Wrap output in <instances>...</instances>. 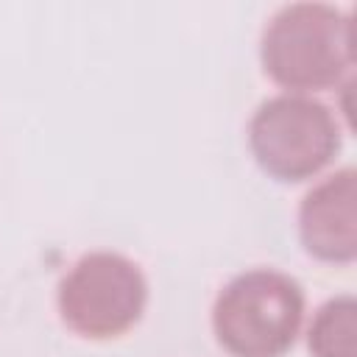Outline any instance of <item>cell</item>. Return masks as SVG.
Masks as SVG:
<instances>
[{
    "label": "cell",
    "instance_id": "2",
    "mask_svg": "<svg viewBox=\"0 0 357 357\" xmlns=\"http://www.w3.org/2000/svg\"><path fill=\"white\" fill-rule=\"evenodd\" d=\"M304 290L276 268L231 276L212 304V332L231 357H284L304 326Z\"/></svg>",
    "mask_w": 357,
    "mask_h": 357
},
{
    "label": "cell",
    "instance_id": "1",
    "mask_svg": "<svg viewBox=\"0 0 357 357\" xmlns=\"http://www.w3.org/2000/svg\"><path fill=\"white\" fill-rule=\"evenodd\" d=\"M259 64L290 95H315L349 84L354 67L351 17L329 3L282 6L262 28Z\"/></svg>",
    "mask_w": 357,
    "mask_h": 357
},
{
    "label": "cell",
    "instance_id": "3",
    "mask_svg": "<svg viewBox=\"0 0 357 357\" xmlns=\"http://www.w3.org/2000/svg\"><path fill=\"white\" fill-rule=\"evenodd\" d=\"M343 128L315 95L279 92L262 100L248 120V151L262 173L298 184L324 173L337 156Z\"/></svg>",
    "mask_w": 357,
    "mask_h": 357
},
{
    "label": "cell",
    "instance_id": "4",
    "mask_svg": "<svg viewBox=\"0 0 357 357\" xmlns=\"http://www.w3.org/2000/svg\"><path fill=\"white\" fill-rule=\"evenodd\" d=\"M56 307L61 324L78 337L114 340L142 321L148 279L126 254L89 251L61 276Z\"/></svg>",
    "mask_w": 357,
    "mask_h": 357
},
{
    "label": "cell",
    "instance_id": "6",
    "mask_svg": "<svg viewBox=\"0 0 357 357\" xmlns=\"http://www.w3.org/2000/svg\"><path fill=\"white\" fill-rule=\"evenodd\" d=\"M307 349L312 357H357V301L351 293H340L315 310L307 326Z\"/></svg>",
    "mask_w": 357,
    "mask_h": 357
},
{
    "label": "cell",
    "instance_id": "5",
    "mask_svg": "<svg viewBox=\"0 0 357 357\" xmlns=\"http://www.w3.org/2000/svg\"><path fill=\"white\" fill-rule=\"evenodd\" d=\"M298 240L304 251L329 265L357 257V170L340 167L307 190L298 204Z\"/></svg>",
    "mask_w": 357,
    "mask_h": 357
}]
</instances>
